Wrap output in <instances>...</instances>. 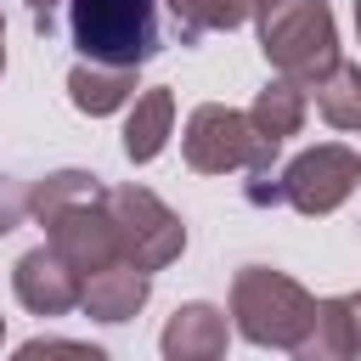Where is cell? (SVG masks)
<instances>
[{
	"label": "cell",
	"instance_id": "cell-13",
	"mask_svg": "<svg viewBox=\"0 0 361 361\" xmlns=\"http://www.w3.org/2000/svg\"><path fill=\"white\" fill-rule=\"evenodd\" d=\"M169 130H175V90H164V85L141 90L130 102V113H124V158L152 164L169 147Z\"/></svg>",
	"mask_w": 361,
	"mask_h": 361
},
{
	"label": "cell",
	"instance_id": "cell-18",
	"mask_svg": "<svg viewBox=\"0 0 361 361\" xmlns=\"http://www.w3.org/2000/svg\"><path fill=\"white\" fill-rule=\"evenodd\" d=\"M28 6V23H34V34H51L56 28V11L68 6V0H23Z\"/></svg>",
	"mask_w": 361,
	"mask_h": 361
},
{
	"label": "cell",
	"instance_id": "cell-4",
	"mask_svg": "<svg viewBox=\"0 0 361 361\" xmlns=\"http://www.w3.org/2000/svg\"><path fill=\"white\" fill-rule=\"evenodd\" d=\"M180 158L197 175H226V169H265L282 158V141L265 135L243 107L226 102H203L192 107L186 130H180Z\"/></svg>",
	"mask_w": 361,
	"mask_h": 361
},
{
	"label": "cell",
	"instance_id": "cell-3",
	"mask_svg": "<svg viewBox=\"0 0 361 361\" xmlns=\"http://www.w3.org/2000/svg\"><path fill=\"white\" fill-rule=\"evenodd\" d=\"M68 34L85 62L141 68L164 51L158 0H68Z\"/></svg>",
	"mask_w": 361,
	"mask_h": 361
},
{
	"label": "cell",
	"instance_id": "cell-8",
	"mask_svg": "<svg viewBox=\"0 0 361 361\" xmlns=\"http://www.w3.org/2000/svg\"><path fill=\"white\" fill-rule=\"evenodd\" d=\"M11 288H17L23 310H34V316H68L85 299V271L68 265V254L56 243H39V248H28L11 265Z\"/></svg>",
	"mask_w": 361,
	"mask_h": 361
},
{
	"label": "cell",
	"instance_id": "cell-12",
	"mask_svg": "<svg viewBox=\"0 0 361 361\" xmlns=\"http://www.w3.org/2000/svg\"><path fill=\"white\" fill-rule=\"evenodd\" d=\"M68 102L90 118H107L118 107L135 102V68H113V62H73L68 68Z\"/></svg>",
	"mask_w": 361,
	"mask_h": 361
},
{
	"label": "cell",
	"instance_id": "cell-7",
	"mask_svg": "<svg viewBox=\"0 0 361 361\" xmlns=\"http://www.w3.org/2000/svg\"><path fill=\"white\" fill-rule=\"evenodd\" d=\"M39 226H45V243H56L68 254V265H79L85 276L102 271V265H113V259H124L118 220L107 209V186L90 192V197H79V203H68V209H56V214H45Z\"/></svg>",
	"mask_w": 361,
	"mask_h": 361
},
{
	"label": "cell",
	"instance_id": "cell-1",
	"mask_svg": "<svg viewBox=\"0 0 361 361\" xmlns=\"http://www.w3.org/2000/svg\"><path fill=\"white\" fill-rule=\"evenodd\" d=\"M231 322L248 344L293 355L316 322V299L276 265H243L231 276Z\"/></svg>",
	"mask_w": 361,
	"mask_h": 361
},
{
	"label": "cell",
	"instance_id": "cell-15",
	"mask_svg": "<svg viewBox=\"0 0 361 361\" xmlns=\"http://www.w3.org/2000/svg\"><path fill=\"white\" fill-rule=\"evenodd\" d=\"M169 17H175V34L180 45H197L203 34H220V28H243L254 17L259 0H164Z\"/></svg>",
	"mask_w": 361,
	"mask_h": 361
},
{
	"label": "cell",
	"instance_id": "cell-21",
	"mask_svg": "<svg viewBox=\"0 0 361 361\" xmlns=\"http://www.w3.org/2000/svg\"><path fill=\"white\" fill-rule=\"evenodd\" d=\"M0 338H6V316H0Z\"/></svg>",
	"mask_w": 361,
	"mask_h": 361
},
{
	"label": "cell",
	"instance_id": "cell-11",
	"mask_svg": "<svg viewBox=\"0 0 361 361\" xmlns=\"http://www.w3.org/2000/svg\"><path fill=\"white\" fill-rule=\"evenodd\" d=\"M226 338H231L226 310H214V305L192 299V305H180V310L164 322L158 350H164L169 361H220V355H226Z\"/></svg>",
	"mask_w": 361,
	"mask_h": 361
},
{
	"label": "cell",
	"instance_id": "cell-20",
	"mask_svg": "<svg viewBox=\"0 0 361 361\" xmlns=\"http://www.w3.org/2000/svg\"><path fill=\"white\" fill-rule=\"evenodd\" d=\"M355 34H361V0H355Z\"/></svg>",
	"mask_w": 361,
	"mask_h": 361
},
{
	"label": "cell",
	"instance_id": "cell-9",
	"mask_svg": "<svg viewBox=\"0 0 361 361\" xmlns=\"http://www.w3.org/2000/svg\"><path fill=\"white\" fill-rule=\"evenodd\" d=\"M293 355L299 361H361V293L316 299V322Z\"/></svg>",
	"mask_w": 361,
	"mask_h": 361
},
{
	"label": "cell",
	"instance_id": "cell-5",
	"mask_svg": "<svg viewBox=\"0 0 361 361\" xmlns=\"http://www.w3.org/2000/svg\"><path fill=\"white\" fill-rule=\"evenodd\" d=\"M107 209L118 220V243H124V259L141 265V271H164L180 259L186 248V220L147 186H107Z\"/></svg>",
	"mask_w": 361,
	"mask_h": 361
},
{
	"label": "cell",
	"instance_id": "cell-10",
	"mask_svg": "<svg viewBox=\"0 0 361 361\" xmlns=\"http://www.w3.org/2000/svg\"><path fill=\"white\" fill-rule=\"evenodd\" d=\"M147 299H152V271H141L130 259H113V265H102V271L85 276L79 310L96 316V322H130Z\"/></svg>",
	"mask_w": 361,
	"mask_h": 361
},
{
	"label": "cell",
	"instance_id": "cell-19",
	"mask_svg": "<svg viewBox=\"0 0 361 361\" xmlns=\"http://www.w3.org/2000/svg\"><path fill=\"white\" fill-rule=\"evenodd\" d=\"M0 73H6V17H0Z\"/></svg>",
	"mask_w": 361,
	"mask_h": 361
},
{
	"label": "cell",
	"instance_id": "cell-17",
	"mask_svg": "<svg viewBox=\"0 0 361 361\" xmlns=\"http://www.w3.org/2000/svg\"><path fill=\"white\" fill-rule=\"evenodd\" d=\"M23 220H28V186L0 175V237H11Z\"/></svg>",
	"mask_w": 361,
	"mask_h": 361
},
{
	"label": "cell",
	"instance_id": "cell-2",
	"mask_svg": "<svg viewBox=\"0 0 361 361\" xmlns=\"http://www.w3.org/2000/svg\"><path fill=\"white\" fill-rule=\"evenodd\" d=\"M254 28L271 73H288L299 85H316L338 62V23L327 0H259Z\"/></svg>",
	"mask_w": 361,
	"mask_h": 361
},
{
	"label": "cell",
	"instance_id": "cell-16",
	"mask_svg": "<svg viewBox=\"0 0 361 361\" xmlns=\"http://www.w3.org/2000/svg\"><path fill=\"white\" fill-rule=\"evenodd\" d=\"M310 90H316V113H322L333 130H361V68H355V62L338 56Z\"/></svg>",
	"mask_w": 361,
	"mask_h": 361
},
{
	"label": "cell",
	"instance_id": "cell-14",
	"mask_svg": "<svg viewBox=\"0 0 361 361\" xmlns=\"http://www.w3.org/2000/svg\"><path fill=\"white\" fill-rule=\"evenodd\" d=\"M310 85H299V79H288V73H276L259 96H254V107H248V118L265 130V135H276V141H288V135H299L305 130V113H310V96H305Z\"/></svg>",
	"mask_w": 361,
	"mask_h": 361
},
{
	"label": "cell",
	"instance_id": "cell-6",
	"mask_svg": "<svg viewBox=\"0 0 361 361\" xmlns=\"http://www.w3.org/2000/svg\"><path fill=\"white\" fill-rule=\"evenodd\" d=\"M361 186V152L344 147V141H322V147H305L299 158L282 164V203L299 209V214H333L350 192Z\"/></svg>",
	"mask_w": 361,
	"mask_h": 361
}]
</instances>
